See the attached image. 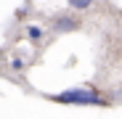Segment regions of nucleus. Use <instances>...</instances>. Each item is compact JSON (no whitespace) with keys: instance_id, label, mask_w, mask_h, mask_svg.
Returning <instances> with one entry per match:
<instances>
[{"instance_id":"nucleus-1","label":"nucleus","mask_w":122,"mask_h":119,"mask_svg":"<svg viewBox=\"0 0 122 119\" xmlns=\"http://www.w3.org/2000/svg\"><path fill=\"white\" fill-rule=\"evenodd\" d=\"M51 101L56 103H64V106H106V101L101 98L98 93L93 90H82V87H72V90H64L58 95H51Z\"/></svg>"},{"instance_id":"nucleus-2","label":"nucleus","mask_w":122,"mask_h":119,"mask_svg":"<svg viewBox=\"0 0 122 119\" xmlns=\"http://www.w3.org/2000/svg\"><path fill=\"white\" fill-rule=\"evenodd\" d=\"M77 27H80V21L72 19V16H66V13H58V16L53 19V29H56V32H74Z\"/></svg>"},{"instance_id":"nucleus-3","label":"nucleus","mask_w":122,"mask_h":119,"mask_svg":"<svg viewBox=\"0 0 122 119\" xmlns=\"http://www.w3.org/2000/svg\"><path fill=\"white\" fill-rule=\"evenodd\" d=\"M66 3H69L72 8H80V11H82V8H90V5H93V0H66Z\"/></svg>"},{"instance_id":"nucleus-4","label":"nucleus","mask_w":122,"mask_h":119,"mask_svg":"<svg viewBox=\"0 0 122 119\" xmlns=\"http://www.w3.org/2000/svg\"><path fill=\"white\" fill-rule=\"evenodd\" d=\"M27 34H29V40H40V37H43V29H40V27H29Z\"/></svg>"}]
</instances>
